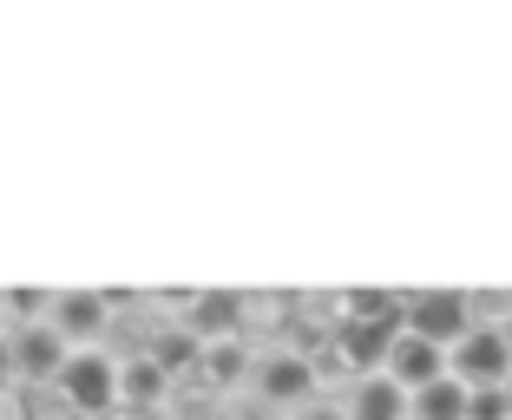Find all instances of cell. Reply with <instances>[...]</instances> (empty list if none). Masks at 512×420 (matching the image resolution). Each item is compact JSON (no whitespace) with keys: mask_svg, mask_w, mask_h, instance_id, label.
Instances as JSON below:
<instances>
[{"mask_svg":"<svg viewBox=\"0 0 512 420\" xmlns=\"http://www.w3.org/2000/svg\"><path fill=\"white\" fill-rule=\"evenodd\" d=\"M467 420H512V388H473Z\"/></svg>","mask_w":512,"mask_h":420,"instance_id":"13","label":"cell"},{"mask_svg":"<svg viewBox=\"0 0 512 420\" xmlns=\"http://www.w3.org/2000/svg\"><path fill=\"white\" fill-rule=\"evenodd\" d=\"M289 420H348V407H342V401H322V394H316V401H309V407H296Z\"/></svg>","mask_w":512,"mask_h":420,"instance_id":"14","label":"cell"},{"mask_svg":"<svg viewBox=\"0 0 512 420\" xmlns=\"http://www.w3.org/2000/svg\"><path fill=\"white\" fill-rule=\"evenodd\" d=\"M197 375L211 381V388H237V381L256 375V355L243 348V335H230V342H204V355H197Z\"/></svg>","mask_w":512,"mask_h":420,"instance_id":"10","label":"cell"},{"mask_svg":"<svg viewBox=\"0 0 512 420\" xmlns=\"http://www.w3.org/2000/svg\"><path fill=\"white\" fill-rule=\"evenodd\" d=\"M381 375H394L407 394H421L427 381L453 375V368H447V348H440V342H427V335L401 329V335H394V348H388V361H381Z\"/></svg>","mask_w":512,"mask_h":420,"instance_id":"6","label":"cell"},{"mask_svg":"<svg viewBox=\"0 0 512 420\" xmlns=\"http://www.w3.org/2000/svg\"><path fill=\"white\" fill-rule=\"evenodd\" d=\"M342 407H348V420H407L414 394H407L394 375H362L355 388H348Z\"/></svg>","mask_w":512,"mask_h":420,"instance_id":"8","label":"cell"},{"mask_svg":"<svg viewBox=\"0 0 512 420\" xmlns=\"http://www.w3.org/2000/svg\"><path fill=\"white\" fill-rule=\"evenodd\" d=\"M66 361H73V348L60 342L53 322H20V329H14V368H20V381H60Z\"/></svg>","mask_w":512,"mask_h":420,"instance_id":"7","label":"cell"},{"mask_svg":"<svg viewBox=\"0 0 512 420\" xmlns=\"http://www.w3.org/2000/svg\"><path fill=\"white\" fill-rule=\"evenodd\" d=\"M447 368L467 388H512V335L506 329H473L467 342L447 348Z\"/></svg>","mask_w":512,"mask_h":420,"instance_id":"3","label":"cell"},{"mask_svg":"<svg viewBox=\"0 0 512 420\" xmlns=\"http://www.w3.org/2000/svg\"><path fill=\"white\" fill-rule=\"evenodd\" d=\"M145 355L158 361V368H165V375H184V368H197V355H204V342H197V335L184 329V322H171V329L158 335V342H151Z\"/></svg>","mask_w":512,"mask_h":420,"instance_id":"12","label":"cell"},{"mask_svg":"<svg viewBox=\"0 0 512 420\" xmlns=\"http://www.w3.org/2000/svg\"><path fill=\"white\" fill-rule=\"evenodd\" d=\"M250 388L263 394L270 407H309L316 401V388H322V375H316V355H296V348H276V355H256V375H250Z\"/></svg>","mask_w":512,"mask_h":420,"instance_id":"2","label":"cell"},{"mask_svg":"<svg viewBox=\"0 0 512 420\" xmlns=\"http://www.w3.org/2000/svg\"><path fill=\"white\" fill-rule=\"evenodd\" d=\"M467 414H473V388L460 375L427 381V388L414 394V407H407V420H467Z\"/></svg>","mask_w":512,"mask_h":420,"instance_id":"9","label":"cell"},{"mask_svg":"<svg viewBox=\"0 0 512 420\" xmlns=\"http://www.w3.org/2000/svg\"><path fill=\"white\" fill-rule=\"evenodd\" d=\"M53 388H60V401L73 407V414H106V407H119V361H112L106 348H79L60 368Z\"/></svg>","mask_w":512,"mask_h":420,"instance_id":"1","label":"cell"},{"mask_svg":"<svg viewBox=\"0 0 512 420\" xmlns=\"http://www.w3.org/2000/svg\"><path fill=\"white\" fill-rule=\"evenodd\" d=\"M165 394H171V375H165L151 355L119 361V407H158Z\"/></svg>","mask_w":512,"mask_h":420,"instance_id":"11","label":"cell"},{"mask_svg":"<svg viewBox=\"0 0 512 420\" xmlns=\"http://www.w3.org/2000/svg\"><path fill=\"white\" fill-rule=\"evenodd\" d=\"M0 315H20V302H7V296H0ZM0 342H14V335H7V322H0Z\"/></svg>","mask_w":512,"mask_h":420,"instance_id":"16","label":"cell"},{"mask_svg":"<svg viewBox=\"0 0 512 420\" xmlns=\"http://www.w3.org/2000/svg\"><path fill=\"white\" fill-rule=\"evenodd\" d=\"M46 322L60 329V342L73 348H99V335L112 329V302L99 296V289H73V296H53L46 302Z\"/></svg>","mask_w":512,"mask_h":420,"instance_id":"5","label":"cell"},{"mask_svg":"<svg viewBox=\"0 0 512 420\" xmlns=\"http://www.w3.org/2000/svg\"><path fill=\"white\" fill-rule=\"evenodd\" d=\"M14 381H20V368H14V342H0V394L14 388Z\"/></svg>","mask_w":512,"mask_h":420,"instance_id":"15","label":"cell"},{"mask_svg":"<svg viewBox=\"0 0 512 420\" xmlns=\"http://www.w3.org/2000/svg\"><path fill=\"white\" fill-rule=\"evenodd\" d=\"M407 329L427 335V342L453 348L473 335V302L460 289H421V296H407Z\"/></svg>","mask_w":512,"mask_h":420,"instance_id":"4","label":"cell"}]
</instances>
